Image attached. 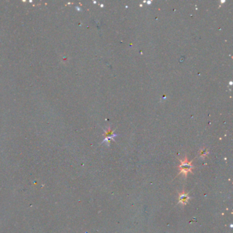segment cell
I'll return each instance as SVG.
<instances>
[{
    "mask_svg": "<svg viewBox=\"0 0 233 233\" xmlns=\"http://www.w3.org/2000/svg\"><path fill=\"white\" fill-rule=\"evenodd\" d=\"M180 161H181V165L179 167L180 169V172L179 173V174H182L185 175V177H187L188 173H193L192 169L194 168V166H192V161H189L187 157H185L184 160H180Z\"/></svg>",
    "mask_w": 233,
    "mask_h": 233,
    "instance_id": "cell-1",
    "label": "cell"
},
{
    "mask_svg": "<svg viewBox=\"0 0 233 233\" xmlns=\"http://www.w3.org/2000/svg\"><path fill=\"white\" fill-rule=\"evenodd\" d=\"M179 204H181L182 206L186 205L187 204L189 200H190V196L188 195V193H185V190H182V193H180L179 195Z\"/></svg>",
    "mask_w": 233,
    "mask_h": 233,
    "instance_id": "cell-2",
    "label": "cell"
},
{
    "mask_svg": "<svg viewBox=\"0 0 233 233\" xmlns=\"http://www.w3.org/2000/svg\"><path fill=\"white\" fill-rule=\"evenodd\" d=\"M208 155V151L206 150V149H204V150L200 151V157H206V155Z\"/></svg>",
    "mask_w": 233,
    "mask_h": 233,
    "instance_id": "cell-3",
    "label": "cell"
}]
</instances>
